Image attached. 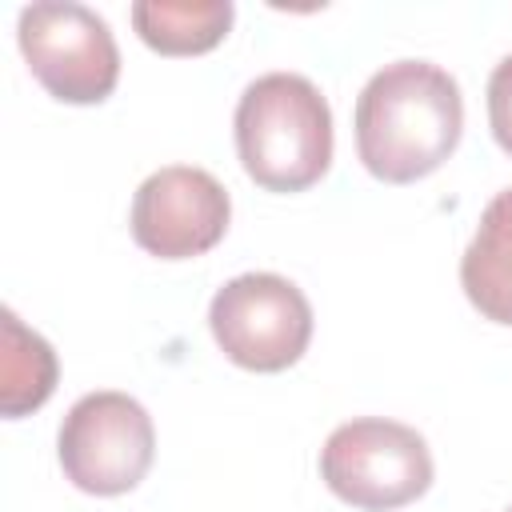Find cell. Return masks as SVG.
Segmentation results:
<instances>
[{
	"instance_id": "8fae6325",
	"label": "cell",
	"mask_w": 512,
	"mask_h": 512,
	"mask_svg": "<svg viewBox=\"0 0 512 512\" xmlns=\"http://www.w3.org/2000/svg\"><path fill=\"white\" fill-rule=\"evenodd\" d=\"M488 124L496 144L512 156V56H504L488 76Z\"/></svg>"
},
{
	"instance_id": "9c48e42d",
	"label": "cell",
	"mask_w": 512,
	"mask_h": 512,
	"mask_svg": "<svg viewBox=\"0 0 512 512\" xmlns=\"http://www.w3.org/2000/svg\"><path fill=\"white\" fill-rule=\"evenodd\" d=\"M232 0H200V4H172V0H136L132 28L136 36L160 56H200L212 52L232 28Z\"/></svg>"
},
{
	"instance_id": "7a4b0ae2",
	"label": "cell",
	"mask_w": 512,
	"mask_h": 512,
	"mask_svg": "<svg viewBox=\"0 0 512 512\" xmlns=\"http://www.w3.org/2000/svg\"><path fill=\"white\" fill-rule=\"evenodd\" d=\"M232 128L244 172L268 192H304L332 164V112L308 76L268 72L252 80Z\"/></svg>"
},
{
	"instance_id": "ba28073f",
	"label": "cell",
	"mask_w": 512,
	"mask_h": 512,
	"mask_svg": "<svg viewBox=\"0 0 512 512\" xmlns=\"http://www.w3.org/2000/svg\"><path fill=\"white\" fill-rule=\"evenodd\" d=\"M460 284L484 320L512 328V188L496 192L480 212L476 236L460 256Z\"/></svg>"
},
{
	"instance_id": "3957f363",
	"label": "cell",
	"mask_w": 512,
	"mask_h": 512,
	"mask_svg": "<svg viewBox=\"0 0 512 512\" xmlns=\"http://www.w3.org/2000/svg\"><path fill=\"white\" fill-rule=\"evenodd\" d=\"M320 476L344 504L360 512H392L428 492L432 452L416 428L360 416L332 428L320 448Z\"/></svg>"
},
{
	"instance_id": "52a82bcc",
	"label": "cell",
	"mask_w": 512,
	"mask_h": 512,
	"mask_svg": "<svg viewBox=\"0 0 512 512\" xmlns=\"http://www.w3.org/2000/svg\"><path fill=\"white\" fill-rule=\"evenodd\" d=\"M232 200L224 184L192 164L152 172L132 196V240L160 260H192L228 232Z\"/></svg>"
},
{
	"instance_id": "8992f818",
	"label": "cell",
	"mask_w": 512,
	"mask_h": 512,
	"mask_svg": "<svg viewBox=\"0 0 512 512\" xmlns=\"http://www.w3.org/2000/svg\"><path fill=\"white\" fill-rule=\"evenodd\" d=\"M208 328L232 364L248 372H284L312 340V304L276 272H244L212 296Z\"/></svg>"
},
{
	"instance_id": "7c38bea8",
	"label": "cell",
	"mask_w": 512,
	"mask_h": 512,
	"mask_svg": "<svg viewBox=\"0 0 512 512\" xmlns=\"http://www.w3.org/2000/svg\"><path fill=\"white\" fill-rule=\"evenodd\" d=\"M508 512H512V508H508Z\"/></svg>"
},
{
	"instance_id": "5b68a950",
	"label": "cell",
	"mask_w": 512,
	"mask_h": 512,
	"mask_svg": "<svg viewBox=\"0 0 512 512\" xmlns=\"http://www.w3.org/2000/svg\"><path fill=\"white\" fill-rule=\"evenodd\" d=\"M20 52L48 96L64 104H100L120 80V48L104 16L72 0L28 4L16 24Z\"/></svg>"
},
{
	"instance_id": "30bf717a",
	"label": "cell",
	"mask_w": 512,
	"mask_h": 512,
	"mask_svg": "<svg viewBox=\"0 0 512 512\" xmlns=\"http://www.w3.org/2000/svg\"><path fill=\"white\" fill-rule=\"evenodd\" d=\"M56 388V352L44 336L20 324L12 308H4V348H0V412L8 420L36 412Z\"/></svg>"
},
{
	"instance_id": "6da1fadb",
	"label": "cell",
	"mask_w": 512,
	"mask_h": 512,
	"mask_svg": "<svg viewBox=\"0 0 512 512\" xmlns=\"http://www.w3.org/2000/svg\"><path fill=\"white\" fill-rule=\"evenodd\" d=\"M464 100L456 80L428 60L384 64L356 96V152L384 184L432 176L460 144Z\"/></svg>"
},
{
	"instance_id": "277c9868",
	"label": "cell",
	"mask_w": 512,
	"mask_h": 512,
	"mask_svg": "<svg viewBox=\"0 0 512 512\" xmlns=\"http://www.w3.org/2000/svg\"><path fill=\"white\" fill-rule=\"evenodd\" d=\"M64 476L88 496L132 492L156 456V428L140 400L128 392L80 396L56 436Z\"/></svg>"
}]
</instances>
